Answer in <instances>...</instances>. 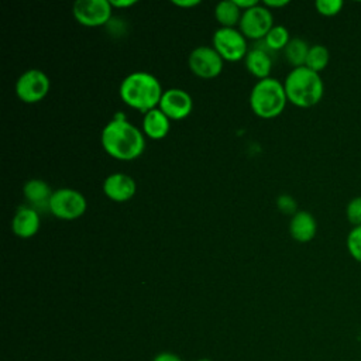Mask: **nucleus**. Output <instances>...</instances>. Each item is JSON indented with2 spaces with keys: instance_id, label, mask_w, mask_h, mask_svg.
I'll list each match as a JSON object with an SVG mask.
<instances>
[{
  "instance_id": "f3484780",
  "label": "nucleus",
  "mask_w": 361,
  "mask_h": 361,
  "mask_svg": "<svg viewBox=\"0 0 361 361\" xmlns=\"http://www.w3.org/2000/svg\"><path fill=\"white\" fill-rule=\"evenodd\" d=\"M171 130V120L157 107L142 117V133L151 140H162Z\"/></svg>"
},
{
  "instance_id": "aec40b11",
  "label": "nucleus",
  "mask_w": 361,
  "mask_h": 361,
  "mask_svg": "<svg viewBox=\"0 0 361 361\" xmlns=\"http://www.w3.org/2000/svg\"><path fill=\"white\" fill-rule=\"evenodd\" d=\"M329 61H330V52L327 47H324L323 44H314V45H310L309 48L305 66L320 73L323 69H326V66L329 65Z\"/></svg>"
},
{
  "instance_id": "a878e982",
  "label": "nucleus",
  "mask_w": 361,
  "mask_h": 361,
  "mask_svg": "<svg viewBox=\"0 0 361 361\" xmlns=\"http://www.w3.org/2000/svg\"><path fill=\"white\" fill-rule=\"evenodd\" d=\"M265 7H268L269 10L272 8H279V7H285L289 4V0H265L262 3Z\"/></svg>"
},
{
  "instance_id": "dca6fc26",
  "label": "nucleus",
  "mask_w": 361,
  "mask_h": 361,
  "mask_svg": "<svg viewBox=\"0 0 361 361\" xmlns=\"http://www.w3.org/2000/svg\"><path fill=\"white\" fill-rule=\"evenodd\" d=\"M52 193H54V190L51 189V186L44 179H39V178L28 179L23 186V195H24L25 200L37 212L39 209L48 210L49 199H51Z\"/></svg>"
},
{
  "instance_id": "bb28decb",
  "label": "nucleus",
  "mask_w": 361,
  "mask_h": 361,
  "mask_svg": "<svg viewBox=\"0 0 361 361\" xmlns=\"http://www.w3.org/2000/svg\"><path fill=\"white\" fill-rule=\"evenodd\" d=\"M113 8H127L134 6L137 1L135 0H110Z\"/></svg>"
},
{
  "instance_id": "412c9836",
  "label": "nucleus",
  "mask_w": 361,
  "mask_h": 361,
  "mask_svg": "<svg viewBox=\"0 0 361 361\" xmlns=\"http://www.w3.org/2000/svg\"><path fill=\"white\" fill-rule=\"evenodd\" d=\"M264 42V45L274 54L278 51H283L285 47L288 45V42L290 41V35L286 27L283 25H274L269 32L265 35L264 39H261Z\"/></svg>"
},
{
  "instance_id": "20e7f679",
  "label": "nucleus",
  "mask_w": 361,
  "mask_h": 361,
  "mask_svg": "<svg viewBox=\"0 0 361 361\" xmlns=\"http://www.w3.org/2000/svg\"><path fill=\"white\" fill-rule=\"evenodd\" d=\"M248 103L252 113L261 118L278 117L288 103L283 82L271 76L257 80L250 92Z\"/></svg>"
},
{
  "instance_id": "423d86ee",
  "label": "nucleus",
  "mask_w": 361,
  "mask_h": 361,
  "mask_svg": "<svg viewBox=\"0 0 361 361\" xmlns=\"http://www.w3.org/2000/svg\"><path fill=\"white\" fill-rule=\"evenodd\" d=\"M212 47L227 62H237L245 58L248 54L247 38L238 28L220 27L214 31L212 38Z\"/></svg>"
},
{
  "instance_id": "4be33fe9",
  "label": "nucleus",
  "mask_w": 361,
  "mask_h": 361,
  "mask_svg": "<svg viewBox=\"0 0 361 361\" xmlns=\"http://www.w3.org/2000/svg\"><path fill=\"white\" fill-rule=\"evenodd\" d=\"M350 255L361 264V226L353 227L345 240Z\"/></svg>"
},
{
  "instance_id": "f257e3e1",
  "label": "nucleus",
  "mask_w": 361,
  "mask_h": 361,
  "mask_svg": "<svg viewBox=\"0 0 361 361\" xmlns=\"http://www.w3.org/2000/svg\"><path fill=\"white\" fill-rule=\"evenodd\" d=\"M103 149L114 159L133 161L145 149V135L123 114H116L100 133Z\"/></svg>"
},
{
  "instance_id": "393cba45",
  "label": "nucleus",
  "mask_w": 361,
  "mask_h": 361,
  "mask_svg": "<svg viewBox=\"0 0 361 361\" xmlns=\"http://www.w3.org/2000/svg\"><path fill=\"white\" fill-rule=\"evenodd\" d=\"M276 207L281 213L289 214L290 217L298 212V203H296L295 197L288 193H282L276 197Z\"/></svg>"
},
{
  "instance_id": "7ed1b4c3",
  "label": "nucleus",
  "mask_w": 361,
  "mask_h": 361,
  "mask_svg": "<svg viewBox=\"0 0 361 361\" xmlns=\"http://www.w3.org/2000/svg\"><path fill=\"white\" fill-rule=\"evenodd\" d=\"M283 87L288 102L302 109L316 106L324 93L320 73L306 66L292 68L283 80Z\"/></svg>"
},
{
  "instance_id": "c756f323",
  "label": "nucleus",
  "mask_w": 361,
  "mask_h": 361,
  "mask_svg": "<svg viewBox=\"0 0 361 361\" xmlns=\"http://www.w3.org/2000/svg\"><path fill=\"white\" fill-rule=\"evenodd\" d=\"M154 361H182V360L172 353H161L154 358Z\"/></svg>"
},
{
  "instance_id": "7c9ffc66",
  "label": "nucleus",
  "mask_w": 361,
  "mask_h": 361,
  "mask_svg": "<svg viewBox=\"0 0 361 361\" xmlns=\"http://www.w3.org/2000/svg\"><path fill=\"white\" fill-rule=\"evenodd\" d=\"M197 361H212V360H207V358H200V360H197Z\"/></svg>"
},
{
  "instance_id": "f8f14e48",
  "label": "nucleus",
  "mask_w": 361,
  "mask_h": 361,
  "mask_svg": "<svg viewBox=\"0 0 361 361\" xmlns=\"http://www.w3.org/2000/svg\"><path fill=\"white\" fill-rule=\"evenodd\" d=\"M102 188H103V193L110 200L118 202V203L130 200L137 192V183L134 178L123 172H116L106 176Z\"/></svg>"
},
{
  "instance_id": "1a4fd4ad",
  "label": "nucleus",
  "mask_w": 361,
  "mask_h": 361,
  "mask_svg": "<svg viewBox=\"0 0 361 361\" xmlns=\"http://www.w3.org/2000/svg\"><path fill=\"white\" fill-rule=\"evenodd\" d=\"M110 0H76L72 7L75 20L85 27H100L111 20Z\"/></svg>"
},
{
  "instance_id": "0eeeda50",
  "label": "nucleus",
  "mask_w": 361,
  "mask_h": 361,
  "mask_svg": "<svg viewBox=\"0 0 361 361\" xmlns=\"http://www.w3.org/2000/svg\"><path fill=\"white\" fill-rule=\"evenodd\" d=\"M51 82L48 75L37 68L27 69L16 80L17 97L28 104L41 102L49 92Z\"/></svg>"
},
{
  "instance_id": "cd10ccee",
  "label": "nucleus",
  "mask_w": 361,
  "mask_h": 361,
  "mask_svg": "<svg viewBox=\"0 0 361 361\" xmlns=\"http://www.w3.org/2000/svg\"><path fill=\"white\" fill-rule=\"evenodd\" d=\"M172 4L180 7V8H189V7H195L199 6L200 1L199 0H173Z\"/></svg>"
},
{
  "instance_id": "4468645a",
  "label": "nucleus",
  "mask_w": 361,
  "mask_h": 361,
  "mask_svg": "<svg viewBox=\"0 0 361 361\" xmlns=\"http://www.w3.org/2000/svg\"><path fill=\"white\" fill-rule=\"evenodd\" d=\"M262 47L255 44L252 48H250L248 54L244 58L247 71L255 76L258 80L269 78L271 69H272V58L271 51L264 45L262 41H259Z\"/></svg>"
},
{
  "instance_id": "f03ea898",
  "label": "nucleus",
  "mask_w": 361,
  "mask_h": 361,
  "mask_svg": "<svg viewBox=\"0 0 361 361\" xmlns=\"http://www.w3.org/2000/svg\"><path fill=\"white\" fill-rule=\"evenodd\" d=\"M164 89L157 76L149 72L135 71L128 73L120 83L118 94L121 100L141 113H147L159 106Z\"/></svg>"
},
{
  "instance_id": "6e6552de",
  "label": "nucleus",
  "mask_w": 361,
  "mask_h": 361,
  "mask_svg": "<svg viewBox=\"0 0 361 361\" xmlns=\"http://www.w3.org/2000/svg\"><path fill=\"white\" fill-rule=\"evenodd\" d=\"M274 25L272 11L262 3H258L257 6L243 11L238 30L247 39L261 41Z\"/></svg>"
},
{
  "instance_id": "ddd939ff",
  "label": "nucleus",
  "mask_w": 361,
  "mask_h": 361,
  "mask_svg": "<svg viewBox=\"0 0 361 361\" xmlns=\"http://www.w3.org/2000/svg\"><path fill=\"white\" fill-rule=\"evenodd\" d=\"M39 226V213L31 206H20L11 219V230L20 238L34 237L38 233Z\"/></svg>"
},
{
  "instance_id": "b1692460",
  "label": "nucleus",
  "mask_w": 361,
  "mask_h": 361,
  "mask_svg": "<svg viewBox=\"0 0 361 361\" xmlns=\"http://www.w3.org/2000/svg\"><path fill=\"white\" fill-rule=\"evenodd\" d=\"M345 217L353 224V227L361 226V196H355L347 203Z\"/></svg>"
},
{
  "instance_id": "6ab92c4d",
  "label": "nucleus",
  "mask_w": 361,
  "mask_h": 361,
  "mask_svg": "<svg viewBox=\"0 0 361 361\" xmlns=\"http://www.w3.org/2000/svg\"><path fill=\"white\" fill-rule=\"evenodd\" d=\"M309 48H310V45L303 38H299V37L290 38V41L288 42V45L283 49L285 59L293 68L305 66Z\"/></svg>"
},
{
  "instance_id": "a211bd4d",
  "label": "nucleus",
  "mask_w": 361,
  "mask_h": 361,
  "mask_svg": "<svg viewBox=\"0 0 361 361\" xmlns=\"http://www.w3.org/2000/svg\"><path fill=\"white\" fill-rule=\"evenodd\" d=\"M243 11L238 8L234 0H223L219 1L214 7V18L220 24V27L234 28L240 24Z\"/></svg>"
},
{
  "instance_id": "39448f33",
  "label": "nucleus",
  "mask_w": 361,
  "mask_h": 361,
  "mask_svg": "<svg viewBox=\"0 0 361 361\" xmlns=\"http://www.w3.org/2000/svg\"><path fill=\"white\" fill-rule=\"evenodd\" d=\"M87 207L86 197L82 192L72 188H59L54 190L48 212L61 220H76L85 214Z\"/></svg>"
},
{
  "instance_id": "2eb2a0df",
  "label": "nucleus",
  "mask_w": 361,
  "mask_h": 361,
  "mask_svg": "<svg viewBox=\"0 0 361 361\" xmlns=\"http://www.w3.org/2000/svg\"><path fill=\"white\" fill-rule=\"evenodd\" d=\"M317 233V221L307 210H298L289 220V234L298 243H309Z\"/></svg>"
},
{
  "instance_id": "5701e85b",
  "label": "nucleus",
  "mask_w": 361,
  "mask_h": 361,
  "mask_svg": "<svg viewBox=\"0 0 361 361\" xmlns=\"http://www.w3.org/2000/svg\"><path fill=\"white\" fill-rule=\"evenodd\" d=\"M343 4L344 3L341 0H317L314 3V7L319 14L326 17H333L341 11Z\"/></svg>"
},
{
  "instance_id": "9d476101",
  "label": "nucleus",
  "mask_w": 361,
  "mask_h": 361,
  "mask_svg": "<svg viewBox=\"0 0 361 361\" xmlns=\"http://www.w3.org/2000/svg\"><path fill=\"white\" fill-rule=\"evenodd\" d=\"M188 65L192 73L197 78L214 79L221 73L224 61L213 47L200 45L189 54Z\"/></svg>"
},
{
  "instance_id": "9b49d317",
  "label": "nucleus",
  "mask_w": 361,
  "mask_h": 361,
  "mask_svg": "<svg viewBox=\"0 0 361 361\" xmlns=\"http://www.w3.org/2000/svg\"><path fill=\"white\" fill-rule=\"evenodd\" d=\"M158 109L169 120H183L193 110V99L186 90L179 87H171L164 90Z\"/></svg>"
},
{
  "instance_id": "c85d7f7f",
  "label": "nucleus",
  "mask_w": 361,
  "mask_h": 361,
  "mask_svg": "<svg viewBox=\"0 0 361 361\" xmlns=\"http://www.w3.org/2000/svg\"><path fill=\"white\" fill-rule=\"evenodd\" d=\"M235 1V4L238 6V8L241 10V11H244V10H248V8H251V7H254V6H257L259 1H257V0H234Z\"/></svg>"
}]
</instances>
